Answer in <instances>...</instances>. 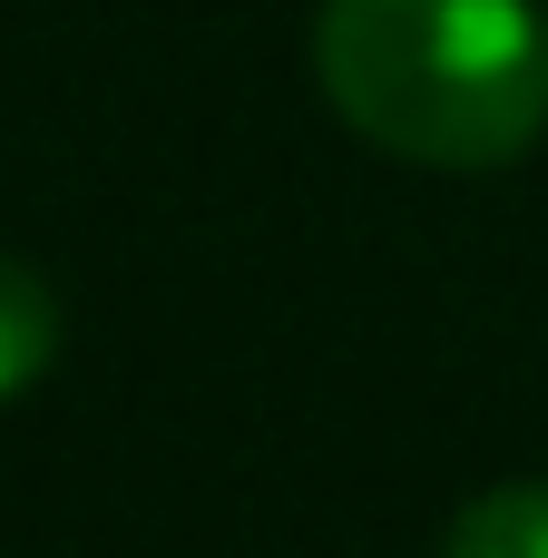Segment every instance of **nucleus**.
I'll list each match as a JSON object with an SVG mask.
<instances>
[{"label":"nucleus","mask_w":548,"mask_h":558,"mask_svg":"<svg viewBox=\"0 0 548 558\" xmlns=\"http://www.w3.org/2000/svg\"><path fill=\"white\" fill-rule=\"evenodd\" d=\"M324 108L431 177L520 167L548 137V10L539 0H314Z\"/></svg>","instance_id":"1"},{"label":"nucleus","mask_w":548,"mask_h":558,"mask_svg":"<svg viewBox=\"0 0 548 558\" xmlns=\"http://www.w3.org/2000/svg\"><path fill=\"white\" fill-rule=\"evenodd\" d=\"M49 363H59V294L29 255L0 245V402H20Z\"/></svg>","instance_id":"2"},{"label":"nucleus","mask_w":548,"mask_h":558,"mask_svg":"<svg viewBox=\"0 0 548 558\" xmlns=\"http://www.w3.org/2000/svg\"><path fill=\"white\" fill-rule=\"evenodd\" d=\"M441 558H548V481H490L451 510Z\"/></svg>","instance_id":"3"}]
</instances>
